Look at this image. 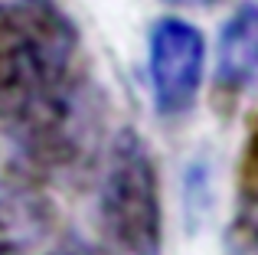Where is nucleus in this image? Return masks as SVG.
Segmentation results:
<instances>
[{
	"label": "nucleus",
	"mask_w": 258,
	"mask_h": 255,
	"mask_svg": "<svg viewBox=\"0 0 258 255\" xmlns=\"http://www.w3.org/2000/svg\"><path fill=\"white\" fill-rule=\"evenodd\" d=\"M85 76L79 30L56 0H0V121L7 128Z\"/></svg>",
	"instance_id": "1"
},
{
	"label": "nucleus",
	"mask_w": 258,
	"mask_h": 255,
	"mask_svg": "<svg viewBox=\"0 0 258 255\" xmlns=\"http://www.w3.org/2000/svg\"><path fill=\"white\" fill-rule=\"evenodd\" d=\"M98 236L105 255H160L164 200L147 141L121 128L108 141L98 177Z\"/></svg>",
	"instance_id": "2"
},
{
	"label": "nucleus",
	"mask_w": 258,
	"mask_h": 255,
	"mask_svg": "<svg viewBox=\"0 0 258 255\" xmlns=\"http://www.w3.org/2000/svg\"><path fill=\"white\" fill-rule=\"evenodd\" d=\"M105 102L92 79L33 108L26 118L10 124V141L17 151L20 173L36 183L56 177H72L85 170L98 154Z\"/></svg>",
	"instance_id": "3"
},
{
	"label": "nucleus",
	"mask_w": 258,
	"mask_h": 255,
	"mask_svg": "<svg viewBox=\"0 0 258 255\" xmlns=\"http://www.w3.org/2000/svg\"><path fill=\"white\" fill-rule=\"evenodd\" d=\"M206 69V39L189 20L160 17L147 33V79L154 108L173 121L196 105Z\"/></svg>",
	"instance_id": "4"
},
{
	"label": "nucleus",
	"mask_w": 258,
	"mask_h": 255,
	"mask_svg": "<svg viewBox=\"0 0 258 255\" xmlns=\"http://www.w3.org/2000/svg\"><path fill=\"white\" fill-rule=\"evenodd\" d=\"M56 236V210L36 180L0 177V255H46Z\"/></svg>",
	"instance_id": "5"
},
{
	"label": "nucleus",
	"mask_w": 258,
	"mask_h": 255,
	"mask_svg": "<svg viewBox=\"0 0 258 255\" xmlns=\"http://www.w3.org/2000/svg\"><path fill=\"white\" fill-rule=\"evenodd\" d=\"M258 72V7L245 4L226 20L216 46V98L232 105Z\"/></svg>",
	"instance_id": "6"
},
{
	"label": "nucleus",
	"mask_w": 258,
	"mask_h": 255,
	"mask_svg": "<svg viewBox=\"0 0 258 255\" xmlns=\"http://www.w3.org/2000/svg\"><path fill=\"white\" fill-rule=\"evenodd\" d=\"M229 255H258V118H252L239 160V200L226 229Z\"/></svg>",
	"instance_id": "7"
},
{
	"label": "nucleus",
	"mask_w": 258,
	"mask_h": 255,
	"mask_svg": "<svg viewBox=\"0 0 258 255\" xmlns=\"http://www.w3.org/2000/svg\"><path fill=\"white\" fill-rule=\"evenodd\" d=\"M209 206H213V164L209 157H196L183 180V210L189 229H196L209 216Z\"/></svg>",
	"instance_id": "8"
},
{
	"label": "nucleus",
	"mask_w": 258,
	"mask_h": 255,
	"mask_svg": "<svg viewBox=\"0 0 258 255\" xmlns=\"http://www.w3.org/2000/svg\"><path fill=\"white\" fill-rule=\"evenodd\" d=\"M167 4H173V7H213L219 0H167Z\"/></svg>",
	"instance_id": "9"
},
{
	"label": "nucleus",
	"mask_w": 258,
	"mask_h": 255,
	"mask_svg": "<svg viewBox=\"0 0 258 255\" xmlns=\"http://www.w3.org/2000/svg\"><path fill=\"white\" fill-rule=\"evenodd\" d=\"M46 255H92L88 249H76V245H66V249H49Z\"/></svg>",
	"instance_id": "10"
}]
</instances>
